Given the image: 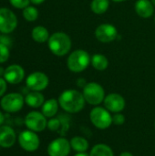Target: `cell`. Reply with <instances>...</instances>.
I'll use <instances>...</instances> for the list:
<instances>
[{
	"label": "cell",
	"mask_w": 155,
	"mask_h": 156,
	"mask_svg": "<svg viewBox=\"0 0 155 156\" xmlns=\"http://www.w3.org/2000/svg\"><path fill=\"white\" fill-rule=\"evenodd\" d=\"M32 38L37 42V43H44L48 40L49 38V33L48 29L43 26H37L32 29L31 32Z\"/></svg>",
	"instance_id": "20"
},
{
	"label": "cell",
	"mask_w": 155,
	"mask_h": 156,
	"mask_svg": "<svg viewBox=\"0 0 155 156\" xmlns=\"http://www.w3.org/2000/svg\"><path fill=\"white\" fill-rule=\"evenodd\" d=\"M48 77L41 71H36L29 74L26 80V87L33 91H42L48 86Z\"/></svg>",
	"instance_id": "11"
},
{
	"label": "cell",
	"mask_w": 155,
	"mask_h": 156,
	"mask_svg": "<svg viewBox=\"0 0 155 156\" xmlns=\"http://www.w3.org/2000/svg\"><path fill=\"white\" fill-rule=\"evenodd\" d=\"M10 4L18 9H24L25 7L29 5L30 0H9Z\"/></svg>",
	"instance_id": "27"
},
{
	"label": "cell",
	"mask_w": 155,
	"mask_h": 156,
	"mask_svg": "<svg viewBox=\"0 0 155 156\" xmlns=\"http://www.w3.org/2000/svg\"><path fill=\"white\" fill-rule=\"evenodd\" d=\"M135 11L143 18H149L153 15L154 5L151 0H137L135 3Z\"/></svg>",
	"instance_id": "16"
},
{
	"label": "cell",
	"mask_w": 155,
	"mask_h": 156,
	"mask_svg": "<svg viewBox=\"0 0 155 156\" xmlns=\"http://www.w3.org/2000/svg\"><path fill=\"white\" fill-rule=\"evenodd\" d=\"M17 27V17L14 12L6 7L0 8V32L9 34Z\"/></svg>",
	"instance_id": "10"
},
{
	"label": "cell",
	"mask_w": 155,
	"mask_h": 156,
	"mask_svg": "<svg viewBox=\"0 0 155 156\" xmlns=\"http://www.w3.org/2000/svg\"><path fill=\"white\" fill-rule=\"evenodd\" d=\"M61 126V122L59 119L58 118H50L49 121H48V127L49 131H52V132H57L59 130Z\"/></svg>",
	"instance_id": "26"
},
{
	"label": "cell",
	"mask_w": 155,
	"mask_h": 156,
	"mask_svg": "<svg viewBox=\"0 0 155 156\" xmlns=\"http://www.w3.org/2000/svg\"><path fill=\"white\" fill-rule=\"evenodd\" d=\"M25 124L28 130L35 133L43 132L48 127L47 117L39 112H30L25 118Z\"/></svg>",
	"instance_id": "8"
},
{
	"label": "cell",
	"mask_w": 155,
	"mask_h": 156,
	"mask_svg": "<svg viewBox=\"0 0 155 156\" xmlns=\"http://www.w3.org/2000/svg\"><path fill=\"white\" fill-rule=\"evenodd\" d=\"M4 74H5V69L2 67H0V77L4 76Z\"/></svg>",
	"instance_id": "36"
},
{
	"label": "cell",
	"mask_w": 155,
	"mask_h": 156,
	"mask_svg": "<svg viewBox=\"0 0 155 156\" xmlns=\"http://www.w3.org/2000/svg\"><path fill=\"white\" fill-rule=\"evenodd\" d=\"M87 83H88V82H86L84 79H79V80H78V86H79V87H82V89L86 86Z\"/></svg>",
	"instance_id": "31"
},
{
	"label": "cell",
	"mask_w": 155,
	"mask_h": 156,
	"mask_svg": "<svg viewBox=\"0 0 155 156\" xmlns=\"http://www.w3.org/2000/svg\"><path fill=\"white\" fill-rule=\"evenodd\" d=\"M151 1H152V3L153 4V5L155 6V0H151Z\"/></svg>",
	"instance_id": "38"
},
{
	"label": "cell",
	"mask_w": 155,
	"mask_h": 156,
	"mask_svg": "<svg viewBox=\"0 0 155 156\" xmlns=\"http://www.w3.org/2000/svg\"><path fill=\"white\" fill-rule=\"evenodd\" d=\"M0 43L5 44V45L9 47V45L11 43V40L7 36H0Z\"/></svg>",
	"instance_id": "30"
},
{
	"label": "cell",
	"mask_w": 155,
	"mask_h": 156,
	"mask_svg": "<svg viewBox=\"0 0 155 156\" xmlns=\"http://www.w3.org/2000/svg\"><path fill=\"white\" fill-rule=\"evenodd\" d=\"M125 116L122 112L114 113L112 115V124L114 125H122L125 122Z\"/></svg>",
	"instance_id": "28"
},
{
	"label": "cell",
	"mask_w": 155,
	"mask_h": 156,
	"mask_svg": "<svg viewBox=\"0 0 155 156\" xmlns=\"http://www.w3.org/2000/svg\"><path fill=\"white\" fill-rule=\"evenodd\" d=\"M71 150L70 142L65 137H58L49 143L47 152L48 156H68Z\"/></svg>",
	"instance_id": "9"
},
{
	"label": "cell",
	"mask_w": 155,
	"mask_h": 156,
	"mask_svg": "<svg viewBox=\"0 0 155 156\" xmlns=\"http://www.w3.org/2000/svg\"><path fill=\"white\" fill-rule=\"evenodd\" d=\"M111 1L116 2V3H121V2H124V1H126V0H111Z\"/></svg>",
	"instance_id": "37"
},
{
	"label": "cell",
	"mask_w": 155,
	"mask_h": 156,
	"mask_svg": "<svg viewBox=\"0 0 155 156\" xmlns=\"http://www.w3.org/2000/svg\"><path fill=\"white\" fill-rule=\"evenodd\" d=\"M90 120L94 127L99 130H106L112 124V115L101 106H94L90 112Z\"/></svg>",
	"instance_id": "5"
},
{
	"label": "cell",
	"mask_w": 155,
	"mask_h": 156,
	"mask_svg": "<svg viewBox=\"0 0 155 156\" xmlns=\"http://www.w3.org/2000/svg\"><path fill=\"white\" fill-rule=\"evenodd\" d=\"M45 102L44 95L40 91H30L25 97V103H26L31 108H39Z\"/></svg>",
	"instance_id": "17"
},
{
	"label": "cell",
	"mask_w": 155,
	"mask_h": 156,
	"mask_svg": "<svg viewBox=\"0 0 155 156\" xmlns=\"http://www.w3.org/2000/svg\"><path fill=\"white\" fill-rule=\"evenodd\" d=\"M4 121H5V116H4V114L0 112V126L3 124Z\"/></svg>",
	"instance_id": "35"
},
{
	"label": "cell",
	"mask_w": 155,
	"mask_h": 156,
	"mask_svg": "<svg viewBox=\"0 0 155 156\" xmlns=\"http://www.w3.org/2000/svg\"><path fill=\"white\" fill-rule=\"evenodd\" d=\"M59 103L56 99H49L45 101L44 104L41 107V112L47 118H53L58 112Z\"/></svg>",
	"instance_id": "18"
},
{
	"label": "cell",
	"mask_w": 155,
	"mask_h": 156,
	"mask_svg": "<svg viewBox=\"0 0 155 156\" xmlns=\"http://www.w3.org/2000/svg\"><path fill=\"white\" fill-rule=\"evenodd\" d=\"M154 128H155V122H154Z\"/></svg>",
	"instance_id": "39"
},
{
	"label": "cell",
	"mask_w": 155,
	"mask_h": 156,
	"mask_svg": "<svg viewBox=\"0 0 155 156\" xmlns=\"http://www.w3.org/2000/svg\"><path fill=\"white\" fill-rule=\"evenodd\" d=\"M48 45L49 50L54 55L63 57L71 49V39L64 32H56L49 37Z\"/></svg>",
	"instance_id": "2"
},
{
	"label": "cell",
	"mask_w": 155,
	"mask_h": 156,
	"mask_svg": "<svg viewBox=\"0 0 155 156\" xmlns=\"http://www.w3.org/2000/svg\"><path fill=\"white\" fill-rule=\"evenodd\" d=\"M82 94L86 103L92 106H99L104 101L106 97L103 87L97 82H88L82 89Z\"/></svg>",
	"instance_id": "4"
},
{
	"label": "cell",
	"mask_w": 155,
	"mask_h": 156,
	"mask_svg": "<svg viewBox=\"0 0 155 156\" xmlns=\"http://www.w3.org/2000/svg\"><path fill=\"white\" fill-rule=\"evenodd\" d=\"M104 107L112 113L122 112L126 106L125 99L119 93H110L108 94L103 101Z\"/></svg>",
	"instance_id": "13"
},
{
	"label": "cell",
	"mask_w": 155,
	"mask_h": 156,
	"mask_svg": "<svg viewBox=\"0 0 155 156\" xmlns=\"http://www.w3.org/2000/svg\"><path fill=\"white\" fill-rule=\"evenodd\" d=\"M30 2H32L35 5H40L43 2H45V0H30Z\"/></svg>",
	"instance_id": "32"
},
{
	"label": "cell",
	"mask_w": 155,
	"mask_h": 156,
	"mask_svg": "<svg viewBox=\"0 0 155 156\" xmlns=\"http://www.w3.org/2000/svg\"><path fill=\"white\" fill-rule=\"evenodd\" d=\"M58 101L60 108L68 113H78L81 112L86 104L82 92L73 89L62 91Z\"/></svg>",
	"instance_id": "1"
},
{
	"label": "cell",
	"mask_w": 155,
	"mask_h": 156,
	"mask_svg": "<svg viewBox=\"0 0 155 156\" xmlns=\"http://www.w3.org/2000/svg\"><path fill=\"white\" fill-rule=\"evenodd\" d=\"M119 156H134L132 153H130V152H122L121 154Z\"/></svg>",
	"instance_id": "33"
},
{
	"label": "cell",
	"mask_w": 155,
	"mask_h": 156,
	"mask_svg": "<svg viewBox=\"0 0 155 156\" xmlns=\"http://www.w3.org/2000/svg\"><path fill=\"white\" fill-rule=\"evenodd\" d=\"M16 141V134L13 128L7 125L0 126V147L10 148Z\"/></svg>",
	"instance_id": "15"
},
{
	"label": "cell",
	"mask_w": 155,
	"mask_h": 156,
	"mask_svg": "<svg viewBox=\"0 0 155 156\" xmlns=\"http://www.w3.org/2000/svg\"><path fill=\"white\" fill-rule=\"evenodd\" d=\"M95 37L102 43H111L118 37L117 28L111 24H101L95 30Z\"/></svg>",
	"instance_id": "12"
},
{
	"label": "cell",
	"mask_w": 155,
	"mask_h": 156,
	"mask_svg": "<svg viewBox=\"0 0 155 156\" xmlns=\"http://www.w3.org/2000/svg\"><path fill=\"white\" fill-rule=\"evenodd\" d=\"M74 156H90V154H88L87 152H85V153H76V154Z\"/></svg>",
	"instance_id": "34"
},
{
	"label": "cell",
	"mask_w": 155,
	"mask_h": 156,
	"mask_svg": "<svg viewBox=\"0 0 155 156\" xmlns=\"http://www.w3.org/2000/svg\"><path fill=\"white\" fill-rule=\"evenodd\" d=\"M90 64L92 65V67L95 69H97L99 71H102L108 68L109 60H108L107 57L102 54H94L91 57Z\"/></svg>",
	"instance_id": "21"
},
{
	"label": "cell",
	"mask_w": 155,
	"mask_h": 156,
	"mask_svg": "<svg viewBox=\"0 0 155 156\" xmlns=\"http://www.w3.org/2000/svg\"><path fill=\"white\" fill-rule=\"evenodd\" d=\"M110 6V0H92L90 8L93 13L97 15L104 14Z\"/></svg>",
	"instance_id": "23"
},
{
	"label": "cell",
	"mask_w": 155,
	"mask_h": 156,
	"mask_svg": "<svg viewBox=\"0 0 155 156\" xmlns=\"http://www.w3.org/2000/svg\"><path fill=\"white\" fill-rule=\"evenodd\" d=\"M23 16L28 22H33L38 17V10L31 5H28L23 9Z\"/></svg>",
	"instance_id": "24"
},
{
	"label": "cell",
	"mask_w": 155,
	"mask_h": 156,
	"mask_svg": "<svg viewBox=\"0 0 155 156\" xmlns=\"http://www.w3.org/2000/svg\"><path fill=\"white\" fill-rule=\"evenodd\" d=\"M18 144L24 151L33 153L39 148L40 139L37 133L30 130H26L21 132L18 135Z\"/></svg>",
	"instance_id": "7"
},
{
	"label": "cell",
	"mask_w": 155,
	"mask_h": 156,
	"mask_svg": "<svg viewBox=\"0 0 155 156\" xmlns=\"http://www.w3.org/2000/svg\"><path fill=\"white\" fill-rule=\"evenodd\" d=\"M25 78V70L24 69L17 64H13L8 66L5 69L4 79L7 83L10 84H18Z\"/></svg>",
	"instance_id": "14"
},
{
	"label": "cell",
	"mask_w": 155,
	"mask_h": 156,
	"mask_svg": "<svg viewBox=\"0 0 155 156\" xmlns=\"http://www.w3.org/2000/svg\"><path fill=\"white\" fill-rule=\"evenodd\" d=\"M69 142H70L71 149L76 153H85L90 148L89 141L82 136H75L71 138Z\"/></svg>",
	"instance_id": "19"
},
{
	"label": "cell",
	"mask_w": 155,
	"mask_h": 156,
	"mask_svg": "<svg viewBox=\"0 0 155 156\" xmlns=\"http://www.w3.org/2000/svg\"><path fill=\"white\" fill-rule=\"evenodd\" d=\"M91 57L84 49H76L72 51L67 59L68 69L74 73L84 71L90 64Z\"/></svg>",
	"instance_id": "3"
},
{
	"label": "cell",
	"mask_w": 155,
	"mask_h": 156,
	"mask_svg": "<svg viewBox=\"0 0 155 156\" xmlns=\"http://www.w3.org/2000/svg\"><path fill=\"white\" fill-rule=\"evenodd\" d=\"M90 156H114V153L111 146L105 144H98L91 148Z\"/></svg>",
	"instance_id": "22"
},
{
	"label": "cell",
	"mask_w": 155,
	"mask_h": 156,
	"mask_svg": "<svg viewBox=\"0 0 155 156\" xmlns=\"http://www.w3.org/2000/svg\"><path fill=\"white\" fill-rule=\"evenodd\" d=\"M10 56V51L8 46L0 43V63H4L7 61Z\"/></svg>",
	"instance_id": "25"
},
{
	"label": "cell",
	"mask_w": 155,
	"mask_h": 156,
	"mask_svg": "<svg viewBox=\"0 0 155 156\" xmlns=\"http://www.w3.org/2000/svg\"><path fill=\"white\" fill-rule=\"evenodd\" d=\"M25 103V98L22 96V94L17 92H12L8 93L2 97L0 101V106L1 108L9 113L17 112H19Z\"/></svg>",
	"instance_id": "6"
},
{
	"label": "cell",
	"mask_w": 155,
	"mask_h": 156,
	"mask_svg": "<svg viewBox=\"0 0 155 156\" xmlns=\"http://www.w3.org/2000/svg\"><path fill=\"white\" fill-rule=\"evenodd\" d=\"M6 80L0 77V98L4 96L5 92L6 91Z\"/></svg>",
	"instance_id": "29"
}]
</instances>
